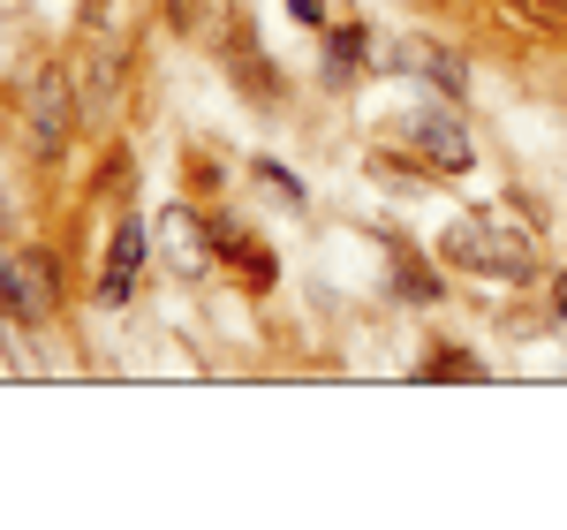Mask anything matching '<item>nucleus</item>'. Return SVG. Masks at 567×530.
<instances>
[{"mask_svg": "<svg viewBox=\"0 0 567 530\" xmlns=\"http://www.w3.org/2000/svg\"><path fill=\"white\" fill-rule=\"evenodd\" d=\"M31 144H39V160H61V144H69V77L61 69H45L31 91Z\"/></svg>", "mask_w": 567, "mask_h": 530, "instance_id": "f257e3e1", "label": "nucleus"}, {"mask_svg": "<svg viewBox=\"0 0 567 530\" xmlns=\"http://www.w3.org/2000/svg\"><path fill=\"white\" fill-rule=\"evenodd\" d=\"M136 265H144V227H114V251H106V273H99V304H130Z\"/></svg>", "mask_w": 567, "mask_h": 530, "instance_id": "f03ea898", "label": "nucleus"}, {"mask_svg": "<svg viewBox=\"0 0 567 530\" xmlns=\"http://www.w3.org/2000/svg\"><path fill=\"white\" fill-rule=\"evenodd\" d=\"M484 235H492V227L470 221L462 235H454V258H470V265H484V273H507V281H523V273H529L523 243H484Z\"/></svg>", "mask_w": 567, "mask_h": 530, "instance_id": "7ed1b4c3", "label": "nucleus"}, {"mask_svg": "<svg viewBox=\"0 0 567 530\" xmlns=\"http://www.w3.org/2000/svg\"><path fill=\"white\" fill-rule=\"evenodd\" d=\"M159 235H167V258H175V273H205L213 243H205L197 213H167V221H159Z\"/></svg>", "mask_w": 567, "mask_h": 530, "instance_id": "20e7f679", "label": "nucleus"}, {"mask_svg": "<svg viewBox=\"0 0 567 530\" xmlns=\"http://www.w3.org/2000/svg\"><path fill=\"white\" fill-rule=\"evenodd\" d=\"M0 288H23V296H16L23 310H53V296H61V288H53V265H45L39 251H23L16 273H0Z\"/></svg>", "mask_w": 567, "mask_h": 530, "instance_id": "39448f33", "label": "nucleus"}, {"mask_svg": "<svg viewBox=\"0 0 567 530\" xmlns=\"http://www.w3.org/2000/svg\"><path fill=\"white\" fill-rule=\"evenodd\" d=\"M416 144H424V152H432L439 167H470V136L454 130V122H446V114H439V122H416Z\"/></svg>", "mask_w": 567, "mask_h": 530, "instance_id": "423d86ee", "label": "nucleus"}, {"mask_svg": "<svg viewBox=\"0 0 567 530\" xmlns=\"http://www.w3.org/2000/svg\"><path fill=\"white\" fill-rule=\"evenodd\" d=\"M213 235H219V251H227V258L243 265V281H258V288H265V281H272V258H265L258 243H243L235 227H213Z\"/></svg>", "mask_w": 567, "mask_h": 530, "instance_id": "0eeeda50", "label": "nucleus"}, {"mask_svg": "<svg viewBox=\"0 0 567 530\" xmlns=\"http://www.w3.org/2000/svg\"><path fill=\"white\" fill-rule=\"evenodd\" d=\"M424 379H484V364H470L462 349H439L432 364H424Z\"/></svg>", "mask_w": 567, "mask_h": 530, "instance_id": "6e6552de", "label": "nucleus"}, {"mask_svg": "<svg viewBox=\"0 0 567 530\" xmlns=\"http://www.w3.org/2000/svg\"><path fill=\"white\" fill-rule=\"evenodd\" d=\"M175 31H219V0H175Z\"/></svg>", "mask_w": 567, "mask_h": 530, "instance_id": "1a4fd4ad", "label": "nucleus"}, {"mask_svg": "<svg viewBox=\"0 0 567 530\" xmlns=\"http://www.w3.org/2000/svg\"><path fill=\"white\" fill-rule=\"evenodd\" d=\"M288 8H296L303 23H318V16H326V0H288Z\"/></svg>", "mask_w": 567, "mask_h": 530, "instance_id": "9d476101", "label": "nucleus"}, {"mask_svg": "<svg viewBox=\"0 0 567 530\" xmlns=\"http://www.w3.org/2000/svg\"><path fill=\"white\" fill-rule=\"evenodd\" d=\"M560 8H567V0H560Z\"/></svg>", "mask_w": 567, "mask_h": 530, "instance_id": "9b49d317", "label": "nucleus"}]
</instances>
